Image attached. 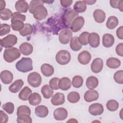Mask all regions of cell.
I'll use <instances>...</instances> for the list:
<instances>
[{
	"mask_svg": "<svg viewBox=\"0 0 123 123\" xmlns=\"http://www.w3.org/2000/svg\"><path fill=\"white\" fill-rule=\"evenodd\" d=\"M106 107L109 111H114L118 109L119 103L115 100H109L106 103Z\"/></svg>",
	"mask_w": 123,
	"mask_h": 123,
	"instance_id": "74e56055",
	"label": "cell"
},
{
	"mask_svg": "<svg viewBox=\"0 0 123 123\" xmlns=\"http://www.w3.org/2000/svg\"><path fill=\"white\" fill-rule=\"evenodd\" d=\"M24 84V83L22 79L16 80L9 86V89L13 93H17L22 87Z\"/></svg>",
	"mask_w": 123,
	"mask_h": 123,
	"instance_id": "cb8c5ba5",
	"label": "cell"
},
{
	"mask_svg": "<svg viewBox=\"0 0 123 123\" xmlns=\"http://www.w3.org/2000/svg\"><path fill=\"white\" fill-rule=\"evenodd\" d=\"M119 21L118 18L114 16H110L106 22V26L110 29H114L118 25Z\"/></svg>",
	"mask_w": 123,
	"mask_h": 123,
	"instance_id": "1f68e13d",
	"label": "cell"
},
{
	"mask_svg": "<svg viewBox=\"0 0 123 123\" xmlns=\"http://www.w3.org/2000/svg\"><path fill=\"white\" fill-rule=\"evenodd\" d=\"M123 43H120L118 44L116 48V52L118 55L123 57Z\"/></svg>",
	"mask_w": 123,
	"mask_h": 123,
	"instance_id": "816d5d0a",
	"label": "cell"
},
{
	"mask_svg": "<svg viewBox=\"0 0 123 123\" xmlns=\"http://www.w3.org/2000/svg\"><path fill=\"white\" fill-rule=\"evenodd\" d=\"M27 82L33 87H38L42 82L41 75L37 72H32L28 74L27 76Z\"/></svg>",
	"mask_w": 123,
	"mask_h": 123,
	"instance_id": "8992f818",
	"label": "cell"
},
{
	"mask_svg": "<svg viewBox=\"0 0 123 123\" xmlns=\"http://www.w3.org/2000/svg\"><path fill=\"white\" fill-rule=\"evenodd\" d=\"M19 50L24 55H29L33 52V47L30 43L24 42L19 46Z\"/></svg>",
	"mask_w": 123,
	"mask_h": 123,
	"instance_id": "ac0fdd59",
	"label": "cell"
},
{
	"mask_svg": "<svg viewBox=\"0 0 123 123\" xmlns=\"http://www.w3.org/2000/svg\"><path fill=\"white\" fill-rule=\"evenodd\" d=\"M41 97L37 93H33L30 96L28 101L30 105L32 106H37L41 102Z\"/></svg>",
	"mask_w": 123,
	"mask_h": 123,
	"instance_id": "4dcf8cb0",
	"label": "cell"
},
{
	"mask_svg": "<svg viewBox=\"0 0 123 123\" xmlns=\"http://www.w3.org/2000/svg\"><path fill=\"white\" fill-rule=\"evenodd\" d=\"M16 69L22 73H26L33 70L32 60L30 58H22L16 63Z\"/></svg>",
	"mask_w": 123,
	"mask_h": 123,
	"instance_id": "6da1fadb",
	"label": "cell"
},
{
	"mask_svg": "<svg viewBox=\"0 0 123 123\" xmlns=\"http://www.w3.org/2000/svg\"><path fill=\"white\" fill-rule=\"evenodd\" d=\"M72 31L67 28L62 29L59 33V39L62 44H68L72 38Z\"/></svg>",
	"mask_w": 123,
	"mask_h": 123,
	"instance_id": "52a82bcc",
	"label": "cell"
},
{
	"mask_svg": "<svg viewBox=\"0 0 123 123\" xmlns=\"http://www.w3.org/2000/svg\"><path fill=\"white\" fill-rule=\"evenodd\" d=\"M26 17L25 15L21 14L19 12H15L13 13V16L11 19V22L15 20H21L24 22L25 20Z\"/></svg>",
	"mask_w": 123,
	"mask_h": 123,
	"instance_id": "681fc988",
	"label": "cell"
},
{
	"mask_svg": "<svg viewBox=\"0 0 123 123\" xmlns=\"http://www.w3.org/2000/svg\"><path fill=\"white\" fill-rule=\"evenodd\" d=\"M17 42V37L13 34L8 35L0 39L1 46L5 48H12Z\"/></svg>",
	"mask_w": 123,
	"mask_h": 123,
	"instance_id": "277c9868",
	"label": "cell"
},
{
	"mask_svg": "<svg viewBox=\"0 0 123 123\" xmlns=\"http://www.w3.org/2000/svg\"><path fill=\"white\" fill-rule=\"evenodd\" d=\"M89 33L87 32H84L82 33L78 37V40L79 43L83 45H86L88 43V37Z\"/></svg>",
	"mask_w": 123,
	"mask_h": 123,
	"instance_id": "60d3db41",
	"label": "cell"
},
{
	"mask_svg": "<svg viewBox=\"0 0 123 123\" xmlns=\"http://www.w3.org/2000/svg\"><path fill=\"white\" fill-rule=\"evenodd\" d=\"M86 84L88 89H93L96 88L98 85V79L94 76H90L86 79Z\"/></svg>",
	"mask_w": 123,
	"mask_h": 123,
	"instance_id": "4316f807",
	"label": "cell"
},
{
	"mask_svg": "<svg viewBox=\"0 0 123 123\" xmlns=\"http://www.w3.org/2000/svg\"><path fill=\"white\" fill-rule=\"evenodd\" d=\"M89 112L93 116L101 115L104 111V108L102 104L95 103L90 105L88 108Z\"/></svg>",
	"mask_w": 123,
	"mask_h": 123,
	"instance_id": "30bf717a",
	"label": "cell"
},
{
	"mask_svg": "<svg viewBox=\"0 0 123 123\" xmlns=\"http://www.w3.org/2000/svg\"><path fill=\"white\" fill-rule=\"evenodd\" d=\"M44 2L40 0H33L30 1L29 5V12L32 13L35 8L39 5H43Z\"/></svg>",
	"mask_w": 123,
	"mask_h": 123,
	"instance_id": "bcb514c9",
	"label": "cell"
},
{
	"mask_svg": "<svg viewBox=\"0 0 123 123\" xmlns=\"http://www.w3.org/2000/svg\"><path fill=\"white\" fill-rule=\"evenodd\" d=\"M114 43V37L110 34H105L102 37V44L106 48L111 47Z\"/></svg>",
	"mask_w": 123,
	"mask_h": 123,
	"instance_id": "44dd1931",
	"label": "cell"
},
{
	"mask_svg": "<svg viewBox=\"0 0 123 123\" xmlns=\"http://www.w3.org/2000/svg\"><path fill=\"white\" fill-rule=\"evenodd\" d=\"M8 116L7 114L2 111V110L0 111V122L1 123H6L8 121Z\"/></svg>",
	"mask_w": 123,
	"mask_h": 123,
	"instance_id": "f907efd6",
	"label": "cell"
},
{
	"mask_svg": "<svg viewBox=\"0 0 123 123\" xmlns=\"http://www.w3.org/2000/svg\"><path fill=\"white\" fill-rule=\"evenodd\" d=\"M16 121L18 123H31L32 122V118L30 115L26 114L18 116Z\"/></svg>",
	"mask_w": 123,
	"mask_h": 123,
	"instance_id": "ee69618b",
	"label": "cell"
},
{
	"mask_svg": "<svg viewBox=\"0 0 123 123\" xmlns=\"http://www.w3.org/2000/svg\"><path fill=\"white\" fill-rule=\"evenodd\" d=\"M53 89L48 85H45L41 89V92L44 98H49L53 96Z\"/></svg>",
	"mask_w": 123,
	"mask_h": 123,
	"instance_id": "f1b7e54d",
	"label": "cell"
},
{
	"mask_svg": "<svg viewBox=\"0 0 123 123\" xmlns=\"http://www.w3.org/2000/svg\"><path fill=\"white\" fill-rule=\"evenodd\" d=\"M72 85L71 80L66 77H63L60 79L59 87L62 90L66 91L70 88Z\"/></svg>",
	"mask_w": 123,
	"mask_h": 123,
	"instance_id": "ffe728a7",
	"label": "cell"
},
{
	"mask_svg": "<svg viewBox=\"0 0 123 123\" xmlns=\"http://www.w3.org/2000/svg\"><path fill=\"white\" fill-rule=\"evenodd\" d=\"M0 79L4 84H10L12 81L13 76L11 72L8 70H4L0 73Z\"/></svg>",
	"mask_w": 123,
	"mask_h": 123,
	"instance_id": "2e32d148",
	"label": "cell"
},
{
	"mask_svg": "<svg viewBox=\"0 0 123 123\" xmlns=\"http://www.w3.org/2000/svg\"><path fill=\"white\" fill-rule=\"evenodd\" d=\"M67 116L68 111L63 108L56 109L53 112V117L57 121H63L67 117Z\"/></svg>",
	"mask_w": 123,
	"mask_h": 123,
	"instance_id": "7c38bea8",
	"label": "cell"
},
{
	"mask_svg": "<svg viewBox=\"0 0 123 123\" xmlns=\"http://www.w3.org/2000/svg\"><path fill=\"white\" fill-rule=\"evenodd\" d=\"M0 19L2 20H8L13 16L12 11L9 9H4L0 12Z\"/></svg>",
	"mask_w": 123,
	"mask_h": 123,
	"instance_id": "f35d334b",
	"label": "cell"
},
{
	"mask_svg": "<svg viewBox=\"0 0 123 123\" xmlns=\"http://www.w3.org/2000/svg\"><path fill=\"white\" fill-rule=\"evenodd\" d=\"M91 55L90 53L84 50L81 52L78 55L77 59L80 63L83 65L87 64L90 61Z\"/></svg>",
	"mask_w": 123,
	"mask_h": 123,
	"instance_id": "9a60e30c",
	"label": "cell"
},
{
	"mask_svg": "<svg viewBox=\"0 0 123 123\" xmlns=\"http://www.w3.org/2000/svg\"><path fill=\"white\" fill-rule=\"evenodd\" d=\"M67 122V123L68 122H71V123H72V122H76V123H77L78 122L75 119H70V120L68 121Z\"/></svg>",
	"mask_w": 123,
	"mask_h": 123,
	"instance_id": "6f0895ef",
	"label": "cell"
},
{
	"mask_svg": "<svg viewBox=\"0 0 123 123\" xmlns=\"http://www.w3.org/2000/svg\"><path fill=\"white\" fill-rule=\"evenodd\" d=\"M121 63L120 60L114 57L109 58L106 61L107 66L111 69H116L119 67L121 65Z\"/></svg>",
	"mask_w": 123,
	"mask_h": 123,
	"instance_id": "f546056e",
	"label": "cell"
},
{
	"mask_svg": "<svg viewBox=\"0 0 123 123\" xmlns=\"http://www.w3.org/2000/svg\"><path fill=\"white\" fill-rule=\"evenodd\" d=\"M71 54L69 51L66 50H61L56 55V60L60 65L68 64L71 60Z\"/></svg>",
	"mask_w": 123,
	"mask_h": 123,
	"instance_id": "3957f363",
	"label": "cell"
},
{
	"mask_svg": "<svg viewBox=\"0 0 123 123\" xmlns=\"http://www.w3.org/2000/svg\"><path fill=\"white\" fill-rule=\"evenodd\" d=\"M15 8L18 12L25 13L29 9V5L25 0H18L15 3Z\"/></svg>",
	"mask_w": 123,
	"mask_h": 123,
	"instance_id": "d6986e66",
	"label": "cell"
},
{
	"mask_svg": "<svg viewBox=\"0 0 123 123\" xmlns=\"http://www.w3.org/2000/svg\"><path fill=\"white\" fill-rule=\"evenodd\" d=\"M85 19L82 16H78L72 22L70 28L73 32H77L79 31L84 26Z\"/></svg>",
	"mask_w": 123,
	"mask_h": 123,
	"instance_id": "9c48e42d",
	"label": "cell"
},
{
	"mask_svg": "<svg viewBox=\"0 0 123 123\" xmlns=\"http://www.w3.org/2000/svg\"><path fill=\"white\" fill-rule=\"evenodd\" d=\"M21 56L19 50L16 48H12L5 49L3 57L4 60L7 62H12L18 59Z\"/></svg>",
	"mask_w": 123,
	"mask_h": 123,
	"instance_id": "7a4b0ae2",
	"label": "cell"
},
{
	"mask_svg": "<svg viewBox=\"0 0 123 123\" xmlns=\"http://www.w3.org/2000/svg\"><path fill=\"white\" fill-rule=\"evenodd\" d=\"M73 3V0H61L60 3L61 5L64 7L67 8L70 6Z\"/></svg>",
	"mask_w": 123,
	"mask_h": 123,
	"instance_id": "f5cc1de1",
	"label": "cell"
},
{
	"mask_svg": "<svg viewBox=\"0 0 123 123\" xmlns=\"http://www.w3.org/2000/svg\"><path fill=\"white\" fill-rule=\"evenodd\" d=\"M60 78L58 77H54L51 78L49 82V86L54 90H57L59 89V82Z\"/></svg>",
	"mask_w": 123,
	"mask_h": 123,
	"instance_id": "c3c4849f",
	"label": "cell"
},
{
	"mask_svg": "<svg viewBox=\"0 0 123 123\" xmlns=\"http://www.w3.org/2000/svg\"><path fill=\"white\" fill-rule=\"evenodd\" d=\"M11 31L10 26L6 24H1L0 29V36H3L4 35H7Z\"/></svg>",
	"mask_w": 123,
	"mask_h": 123,
	"instance_id": "7dc6e473",
	"label": "cell"
},
{
	"mask_svg": "<svg viewBox=\"0 0 123 123\" xmlns=\"http://www.w3.org/2000/svg\"><path fill=\"white\" fill-rule=\"evenodd\" d=\"M40 70L43 74L46 77L51 76L54 72L53 66L48 63L43 64L41 66Z\"/></svg>",
	"mask_w": 123,
	"mask_h": 123,
	"instance_id": "7402d4cb",
	"label": "cell"
},
{
	"mask_svg": "<svg viewBox=\"0 0 123 123\" xmlns=\"http://www.w3.org/2000/svg\"><path fill=\"white\" fill-rule=\"evenodd\" d=\"M30 115L31 110L29 107L26 105H21L18 107L17 110V116L22 115Z\"/></svg>",
	"mask_w": 123,
	"mask_h": 123,
	"instance_id": "d590c367",
	"label": "cell"
},
{
	"mask_svg": "<svg viewBox=\"0 0 123 123\" xmlns=\"http://www.w3.org/2000/svg\"><path fill=\"white\" fill-rule=\"evenodd\" d=\"M103 67V60L100 58H97L93 61L91 64V70L93 73L97 74L101 71Z\"/></svg>",
	"mask_w": 123,
	"mask_h": 123,
	"instance_id": "8fae6325",
	"label": "cell"
},
{
	"mask_svg": "<svg viewBox=\"0 0 123 123\" xmlns=\"http://www.w3.org/2000/svg\"><path fill=\"white\" fill-rule=\"evenodd\" d=\"M32 14H33V17L36 20L41 21L47 17L48 11L43 5H39L35 8Z\"/></svg>",
	"mask_w": 123,
	"mask_h": 123,
	"instance_id": "5b68a950",
	"label": "cell"
},
{
	"mask_svg": "<svg viewBox=\"0 0 123 123\" xmlns=\"http://www.w3.org/2000/svg\"><path fill=\"white\" fill-rule=\"evenodd\" d=\"M86 4L84 0H78L74 5V10L77 13H82L86 9Z\"/></svg>",
	"mask_w": 123,
	"mask_h": 123,
	"instance_id": "83f0119b",
	"label": "cell"
},
{
	"mask_svg": "<svg viewBox=\"0 0 123 123\" xmlns=\"http://www.w3.org/2000/svg\"><path fill=\"white\" fill-rule=\"evenodd\" d=\"M68 101L72 103L77 102L80 98L79 94L76 91H72L70 92L67 97Z\"/></svg>",
	"mask_w": 123,
	"mask_h": 123,
	"instance_id": "e575fe53",
	"label": "cell"
},
{
	"mask_svg": "<svg viewBox=\"0 0 123 123\" xmlns=\"http://www.w3.org/2000/svg\"><path fill=\"white\" fill-rule=\"evenodd\" d=\"M113 78L114 81L119 84H123V71L119 70L117 71L113 75Z\"/></svg>",
	"mask_w": 123,
	"mask_h": 123,
	"instance_id": "f6af8a7d",
	"label": "cell"
},
{
	"mask_svg": "<svg viewBox=\"0 0 123 123\" xmlns=\"http://www.w3.org/2000/svg\"><path fill=\"white\" fill-rule=\"evenodd\" d=\"M32 94V90L28 86H25L20 92L18 97L19 98L24 101L28 100L30 96Z\"/></svg>",
	"mask_w": 123,
	"mask_h": 123,
	"instance_id": "484cf974",
	"label": "cell"
},
{
	"mask_svg": "<svg viewBox=\"0 0 123 123\" xmlns=\"http://www.w3.org/2000/svg\"><path fill=\"white\" fill-rule=\"evenodd\" d=\"M116 35L117 37L120 39H123V26H121L116 30Z\"/></svg>",
	"mask_w": 123,
	"mask_h": 123,
	"instance_id": "db71d44e",
	"label": "cell"
},
{
	"mask_svg": "<svg viewBox=\"0 0 123 123\" xmlns=\"http://www.w3.org/2000/svg\"><path fill=\"white\" fill-rule=\"evenodd\" d=\"M83 84V79L80 75H75L72 79V85L75 88L81 87Z\"/></svg>",
	"mask_w": 123,
	"mask_h": 123,
	"instance_id": "ab89813d",
	"label": "cell"
},
{
	"mask_svg": "<svg viewBox=\"0 0 123 123\" xmlns=\"http://www.w3.org/2000/svg\"><path fill=\"white\" fill-rule=\"evenodd\" d=\"M70 46L71 49L74 51H78L82 47V45L79 42L78 37H74L72 38Z\"/></svg>",
	"mask_w": 123,
	"mask_h": 123,
	"instance_id": "d6a6232c",
	"label": "cell"
},
{
	"mask_svg": "<svg viewBox=\"0 0 123 123\" xmlns=\"http://www.w3.org/2000/svg\"><path fill=\"white\" fill-rule=\"evenodd\" d=\"M2 109L5 111L8 114H12L14 110V104L11 102H7L2 105Z\"/></svg>",
	"mask_w": 123,
	"mask_h": 123,
	"instance_id": "b9f144b4",
	"label": "cell"
},
{
	"mask_svg": "<svg viewBox=\"0 0 123 123\" xmlns=\"http://www.w3.org/2000/svg\"><path fill=\"white\" fill-rule=\"evenodd\" d=\"M65 102L64 95L62 93H56L51 99V102L53 105L58 106L63 104Z\"/></svg>",
	"mask_w": 123,
	"mask_h": 123,
	"instance_id": "e0dca14e",
	"label": "cell"
},
{
	"mask_svg": "<svg viewBox=\"0 0 123 123\" xmlns=\"http://www.w3.org/2000/svg\"><path fill=\"white\" fill-rule=\"evenodd\" d=\"M88 43L89 45L94 48H97L100 44V37L96 33H89L88 37Z\"/></svg>",
	"mask_w": 123,
	"mask_h": 123,
	"instance_id": "4fadbf2b",
	"label": "cell"
},
{
	"mask_svg": "<svg viewBox=\"0 0 123 123\" xmlns=\"http://www.w3.org/2000/svg\"><path fill=\"white\" fill-rule=\"evenodd\" d=\"M84 1L86 4L88 5L94 4L96 2V0H84Z\"/></svg>",
	"mask_w": 123,
	"mask_h": 123,
	"instance_id": "9f6ffc18",
	"label": "cell"
},
{
	"mask_svg": "<svg viewBox=\"0 0 123 123\" xmlns=\"http://www.w3.org/2000/svg\"><path fill=\"white\" fill-rule=\"evenodd\" d=\"M110 5L113 8H118L121 12L123 11V1L117 0H111Z\"/></svg>",
	"mask_w": 123,
	"mask_h": 123,
	"instance_id": "7bdbcfd3",
	"label": "cell"
},
{
	"mask_svg": "<svg viewBox=\"0 0 123 123\" xmlns=\"http://www.w3.org/2000/svg\"><path fill=\"white\" fill-rule=\"evenodd\" d=\"M93 17L96 22L98 23H102L105 21L106 14L102 10L96 9L93 12Z\"/></svg>",
	"mask_w": 123,
	"mask_h": 123,
	"instance_id": "603a6c76",
	"label": "cell"
},
{
	"mask_svg": "<svg viewBox=\"0 0 123 123\" xmlns=\"http://www.w3.org/2000/svg\"><path fill=\"white\" fill-rule=\"evenodd\" d=\"M99 94L98 91L94 89H90L86 91L84 94V99L86 101L90 102L98 99Z\"/></svg>",
	"mask_w": 123,
	"mask_h": 123,
	"instance_id": "5bb4252c",
	"label": "cell"
},
{
	"mask_svg": "<svg viewBox=\"0 0 123 123\" xmlns=\"http://www.w3.org/2000/svg\"><path fill=\"white\" fill-rule=\"evenodd\" d=\"M79 14L73 9H69L67 10L64 14V20L65 24L70 26L73 21L77 17Z\"/></svg>",
	"mask_w": 123,
	"mask_h": 123,
	"instance_id": "ba28073f",
	"label": "cell"
},
{
	"mask_svg": "<svg viewBox=\"0 0 123 123\" xmlns=\"http://www.w3.org/2000/svg\"><path fill=\"white\" fill-rule=\"evenodd\" d=\"M35 112L37 117L44 118L48 115L49 110L46 106L44 105H39L35 108Z\"/></svg>",
	"mask_w": 123,
	"mask_h": 123,
	"instance_id": "d4e9b609",
	"label": "cell"
},
{
	"mask_svg": "<svg viewBox=\"0 0 123 123\" xmlns=\"http://www.w3.org/2000/svg\"><path fill=\"white\" fill-rule=\"evenodd\" d=\"M0 10L2 11L3 10H4L5 9V6H6V4H5V1L4 0H0Z\"/></svg>",
	"mask_w": 123,
	"mask_h": 123,
	"instance_id": "11a10c76",
	"label": "cell"
},
{
	"mask_svg": "<svg viewBox=\"0 0 123 123\" xmlns=\"http://www.w3.org/2000/svg\"><path fill=\"white\" fill-rule=\"evenodd\" d=\"M33 32V28L31 25L29 24H25L23 29L19 32L21 36L25 37L30 35Z\"/></svg>",
	"mask_w": 123,
	"mask_h": 123,
	"instance_id": "836d02e7",
	"label": "cell"
},
{
	"mask_svg": "<svg viewBox=\"0 0 123 123\" xmlns=\"http://www.w3.org/2000/svg\"><path fill=\"white\" fill-rule=\"evenodd\" d=\"M24 25L25 24L24 23V22L21 20H15L14 21H13L11 22V25L12 30L15 31L19 32L23 29Z\"/></svg>",
	"mask_w": 123,
	"mask_h": 123,
	"instance_id": "8d00e7d4",
	"label": "cell"
}]
</instances>
